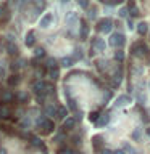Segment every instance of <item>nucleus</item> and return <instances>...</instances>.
<instances>
[{"mask_svg":"<svg viewBox=\"0 0 150 154\" xmlns=\"http://www.w3.org/2000/svg\"><path fill=\"white\" fill-rule=\"evenodd\" d=\"M132 55L137 56V58H147L148 56V47L140 40V42H135L132 45Z\"/></svg>","mask_w":150,"mask_h":154,"instance_id":"1","label":"nucleus"},{"mask_svg":"<svg viewBox=\"0 0 150 154\" xmlns=\"http://www.w3.org/2000/svg\"><path fill=\"white\" fill-rule=\"evenodd\" d=\"M37 125H39V128H42V133H45V135L52 133L53 130H55V124H53V120L47 119V117H41V119H39V122H37Z\"/></svg>","mask_w":150,"mask_h":154,"instance_id":"2","label":"nucleus"},{"mask_svg":"<svg viewBox=\"0 0 150 154\" xmlns=\"http://www.w3.org/2000/svg\"><path fill=\"white\" fill-rule=\"evenodd\" d=\"M97 29H99L102 34H110L111 29H113V21H111V18H103V19H100L99 24H97Z\"/></svg>","mask_w":150,"mask_h":154,"instance_id":"3","label":"nucleus"},{"mask_svg":"<svg viewBox=\"0 0 150 154\" xmlns=\"http://www.w3.org/2000/svg\"><path fill=\"white\" fill-rule=\"evenodd\" d=\"M110 45L111 47H124V43H126V37L123 35V34H119V32H115V34H111V37H110Z\"/></svg>","mask_w":150,"mask_h":154,"instance_id":"4","label":"nucleus"},{"mask_svg":"<svg viewBox=\"0 0 150 154\" xmlns=\"http://www.w3.org/2000/svg\"><path fill=\"white\" fill-rule=\"evenodd\" d=\"M32 90H34V93H36L37 96H42L44 93H47V82H42V80H37V82H34L32 84Z\"/></svg>","mask_w":150,"mask_h":154,"instance_id":"5","label":"nucleus"},{"mask_svg":"<svg viewBox=\"0 0 150 154\" xmlns=\"http://www.w3.org/2000/svg\"><path fill=\"white\" fill-rule=\"evenodd\" d=\"M129 103H131V96L129 95H121L115 101V108H123V106L129 104Z\"/></svg>","mask_w":150,"mask_h":154,"instance_id":"6","label":"nucleus"},{"mask_svg":"<svg viewBox=\"0 0 150 154\" xmlns=\"http://www.w3.org/2000/svg\"><path fill=\"white\" fill-rule=\"evenodd\" d=\"M92 47L95 48L97 51H103L105 50V47H106V43H105V40L103 38H94V40H92Z\"/></svg>","mask_w":150,"mask_h":154,"instance_id":"7","label":"nucleus"},{"mask_svg":"<svg viewBox=\"0 0 150 154\" xmlns=\"http://www.w3.org/2000/svg\"><path fill=\"white\" fill-rule=\"evenodd\" d=\"M92 144H94V149L97 152H100L102 149H105L103 148V138L102 137H94L92 138Z\"/></svg>","mask_w":150,"mask_h":154,"instance_id":"8","label":"nucleus"},{"mask_svg":"<svg viewBox=\"0 0 150 154\" xmlns=\"http://www.w3.org/2000/svg\"><path fill=\"white\" fill-rule=\"evenodd\" d=\"M87 35H89V26H87V23H86V21H81V31H79L81 40H86Z\"/></svg>","mask_w":150,"mask_h":154,"instance_id":"9","label":"nucleus"},{"mask_svg":"<svg viewBox=\"0 0 150 154\" xmlns=\"http://www.w3.org/2000/svg\"><path fill=\"white\" fill-rule=\"evenodd\" d=\"M52 21H53V14H52V13H47L45 16L41 19V27H44V29L48 27V26L52 24Z\"/></svg>","mask_w":150,"mask_h":154,"instance_id":"10","label":"nucleus"},{"mask_svg":"<svg viewBox=\"0 0 150 154\" xmlns=\"http://www.w3.org/2000/svg\"><path fill=\"white\" fill-rule=\"evenodd\" d=\"M108 122H110V116H108V114H102L100 119L95 122V125H97L99 128H102V127H105V125L108 124Z\"/></svg>","mask_w":150,"mask_h":154,"instance_id":"11","label":"nucleus"},{"mask_svg":"<svg viewBox=\"0 0 150 154\" xmlns=\"http://www.w3.org/2000/svg\"><path fill=\"white\" fill-rule=\"evenodd\" d=\"M74 127H76V120L73 119V117L66 119V120H65V124H63V130H65V132H70V130H73Z\"/></svg>","mask_w":150,"mask_h":154,"instance_id":"12","label":"nucleus"},{"mask_svg":"<svg viewBox=\"0 0 150 154\" xmlns=\"http://www.w3.org/2000/svg\"><path fill=\"white\" fill-rule=\"evenodd\" d=\"M34 42H36V34H34V31H29L26 34V47H34Z\"/></svg>","mask_w":150,"mask_h":154,"instance_id":"13","label":"nucleus"},{"mask_svg":"<svg viewBox=\"0 0 150 154\" xmlns=\"http://www.w3.org/2000/svg\"><path fill=\"white\" fill-rule=\"evenodd\" d=\"M147 31H148V24L147 23H144V21L137 23V34H139V35H145Z\"/></svg>","mask_w":150,"mask_h":154,"instance_id":"14","label":"nucleus"},{"mask_svg":"<svg viewBox=\"0 0 150 154\" xmlns=\"http://www.w3.org/2000/svg\"><path fill=\"white\" fill-rule=\"evenodd\" d=\"M13 100H15V95L10 90H5L2 93V101L3 103H10V101H13Z\"/></svg>","mask_w":150,"mask_h":154,"instance_id":"15","label":"nucleus"},{"mask_svg":"<svg viewBox=\"0 0 150 154\" xmlns=\"http://www.w3.org/2000/svg\"><path fill=\"white\" fill-rule=\"evenodd\" d=\"M128 10H129V14H131V16H137V14H139V8L134 5V0H129Z\"/></svg>","mask_w":150,"mask_h":154,"instance_id":"16","label":"nucleus"},{"mask_svg":"<svg viewBox=\"0 0 150 154\" xmlns=\"http://www.w3.org/2000/svg\"><path fill=\"white\" fill-rule=\"evenodd\" d=\"M7 51H8V55L15 56V55H18V47L15 45L13 42H8V43H7Z\"/></svg>","mask_w":150,"mask_h":154,"instance_id":"17","label":"nucleus"},{"mask_svg":"<svg viewBox=\"0 0 150 154\" xmlns=\"http://www.w3.org/2000/svg\"><path fill=\"white\" fill-rule=\"evenodd\" d=\"M73 63H74V60H73L71 56H65V58H61V60H60V64L63 67H71Z\"/></svg>","mask_w":150,"mask_h":154,"instance_id":"18","label":"nucleus"},{"mask_svg":"<svg viewBox=\"0 0 150 154\" xmlns=\"http://www.w3.org/2000/svg\"><path fill=\"white\" fill-rule=\"evenodd\" d=\"M44 112H45V116H55L57 117V108L52 104H47L45 109H44Z\"/></svg>","mask_w":150,"mask_h":154,"instance_id":"19","label":"nucleus"},{"mask_svg":"<svg viewBox=\"0 0 150 154\" xmlns=\"http://www.w3.org/2000/svg\"><path fill=\"white\" fill-rule=\"evenodd\" d=\"M66 114H68V111H66L65 106H58V108H57V117L58 119H65Z\"/></svg>","mask_w":150,"mask_h":154,"instance_id":"20","label":"nucleus"},{"mask_svg":"<svg viewBox=\"0 0 150 154\" xmlns=\"http://www.w3.org/2000/svg\"><path fill=\"white\" fill-rule=\"evenodd\" d=\"M19 80H21V77H19L18 74H15V75H11V77H8V85L15 87V85L19 84Z\"/></svg>","mask_w":150,"mask_h":154,"instance_id":"21","label":"nucleus"},{"mask_svg":"<svg viewBox=\"0 0 150 154\" xmlns=\"http://www.w3.org/2000/svg\"><path fill=\"white\" fill-rule=\"evenodd\" d=\"M121 79H123V74H121V71H116L115 75H113V87H118Z\"/></svg>","mask_w":150,"mask_h":154,"instance_id":"22","label":"nucleus"},{"mask_svg":"<svg viewBox=\"0 0 150 154\" xmlns=\"http://www.w3.org/2000/svg\"><path fill=\"white\" fill-rule=\"evenodd\" d=\"M123 149H124L126 154H137V152H135V149L131 146L129 143H124V144H123Z\"/></svg>","mask_w":150,"mask_h":154,"instance_id":"23","label":"nucleus"},{"mask_svg":"<svg viewBox=\"0 0 150 154\" xmlns=\"http://www.w3.org/2000/svg\"><path fill=\"white\" fill-rule=\"evenodd\" d=\"M31 143L34 144V146L41 148L42 151H45V144H44V143H42V141H41V140H39V138H32V140H31Z\"/></svg>","mask_w":150,"mask_h":154,"instance_id":"24","label":"nucleus"},{"mask_svg":"<svg viewBox=\"0 0 150 154\" xmlns=\"http://www.w3.org/2000/svg\"><path fill=\"white\" fill-rule=\"evenodd\" d=\"M24 66V60H18V61H15L13 64H11V69L13 71H18L19 67H23Z\"/></svg>","mask_w":150,"mask_h":154,"instance_id":"25","label":"nucleus"},{"mask_svg":"<svg viewBox=\"0 0 150 154\" xmlns=\"http://www.w3.org/2000/svg\"><path fill=\"white\" fill-rule=\"evenodd\" d=\"M100 112H99V111H92V112H90V116H89V119L92 120V122H97V120H99L100 119Z\"/></svg>","mask_w":150,"mask_h":154,"instance_id":"26","label":"nucleus"},{"mask_svg":"<svg viewBox=\"0 0 150 154\" xmlns=\"http://www.w3.org/2000/svg\"><path fill=\"white\" fill-rule=\"evenodd\" d=\"M57 60H55V58H48V60H47V67H48V69H57Z\"/></svg>","mask_w":150,"mask_h":154,"instance_id":"27","label":"nucleus"},{"mask_svg":"<svg viewBox=\"0 0 150 154\" xmlns=\"http://www.w3.org/2000/svg\"><path fill=\"white\" fill-rule=\"evenodd\" d=\"M8 116H10V111L0 106V119H8Z\"/></svg>","mask_w":150,"mask_h":154,"instance_id":"28","label":"nucleus"},{"mask_svg":"<svg viewBox=\"0 0 150 154\" xmlns=\"http://www.w3.org/2000/svg\"><path fill=\"white\" fill-rule=\"evenodd\" d=\"M34 56L36 58H44L45 56V50H44V48H36V50H34Z\"/></svg>","mask_w":150,"mask_h":154,"instance_id":"29","label":"nucleus"},{"mask_svg":"<svg viewBox=\"0 0 150 154\" xmlns=\"http://www.w3.org/2000/svg\"><path fill=\"white\" fill-rule=\"evenodd\" d=\"M115 60L119 61V63L124 61V51H123V50H118V51H116V53H115Z\"/></svg>","mask_w":150,"mask_h":154,"instance_id":"30","label":"nucleus"},{"mask_svg":"<svg viewBox=\"0 0 150 154\" xmlns=\"http://www.w3.org/2000/svg\"><path fill=\"white\" fill-rule=\"evenodd\" d=\"M16 98L21 101V103H28V100H29V96H28V93H24V91H21V93H18V96Z\"/></svg>","mask_w":150,"mask_h":154,"instance_id":"31","label":"nucleus"},{"mask_svg":"<svg viewBox=\"0 0 150 154\" xmlns=\"http://www.w3.org/2000/svg\"><path fill=\"white\" fill-rule=\"evenodd\" d=\"M58 154H76V152L73 151L71 148H66V146H63V148H60V151H58Z\"/></svg>","mask_w":150,"mask_h":154,"instance_id":"32","label":"nucleus"},{"mask_svg":"<svg viewBox=\"0 0 150 154\" xmlns=\"http://www.w3.org/2000/svg\"><path fill=\"white\" fill-rule=\"evenodd\" d=\"M63 140H65V130H63V127H61L60 133H58L57 137H55V141H57V143H60V141H63Z\"/></svg>","mask_w":150,"mask_h":154,"instance_id":"33","label":"nucleus"},{"mask_svg":"<svg viewBox=\"0 0 150 154\" xmlns=\"http://www.w3.org/2000/svg\"><path fill=\"white\" fill-rule=\"evenodd\" d=\"M77 19V14L74 11H71V13H68V16H66V21L68 23H71V21H76Z\"/></svg>","mask_w":150,"mask_h":154,"instance_id":"34","label":"nucleus"},{"mask_svg":"<svg viewBox=\"0 0 150 154\" xmlns=\"http://www.w3.org/2000/svg\"><path fill=\"white\" fill-rule=\"evenodd\" d=\"M73 60H82V50H81V48H76V50H74V56H73Z\"/></svg>","mask_w":150,"mask_h":154,"instance_id":"35","label":"nucleus"},{"mask_svg":"<svg viewBox=\"0 0 150 154\" xmlns=\"http://www.w3.org/2000/svg\"><path fill=\"white\" fill-rule=\"evenodd\" d=\"M50 77H52V80H57L58 77H60V72H58V69H50Z\"/></svg>","mask_w":150,"mask_h":154,"instance_id":"36","label":"nucleus"},{"mask_svg":"<svg viewBox=\"0 0 150 154\" xmlns=\"http://www.w3.org/2000/svg\"><path fill=\"white\" fill-rule=\"evenodd\" d=\"M128 13H129V10H128V7H124V8H121L119 10V18H128Z\"/></svg>","mask_w":150,"mask_h":154,"instance_id":"37","label":"nucleus"},{"mask_svg":"<svg viewBox=\"0 0 150 154\" xmlns=\"http://www.w3.org/2000/svg\"><path fill=\"white\" fill-rule=\"evenodd\" d=\"M97 67H99L100 71H105V67H106V61H103V60L97 61Z\"/></svg>","mask_w":150,"mask_h":154,"instance_id":"38","label":"nucleus"},{"mask_svg":"<svg viewBox=\"0 0 150 154\" xmlns=\"http://www.w3.org/2000/svg\"><path fill=\"white\" fill-rule=\"evenodd\" d=\"M77 3H79L81 8H89V0H77Z\"/></svg>","mask_w":150,"mask_h":154,"instance_id":"39","label":"nucleus"},{"mask_svg":"<svg viewBox=\"0 0 150 154\" xmlns=\"http://www.w3.org/2000/svg\"><path fill=\"white\" fill-rule=\"evenodd\" d=\"M145 101H147V96H145L144 93H139V96H137V103H140V104H144Z\"/></svg>","mask_w":150,"mask_h":154,"instance_id":"40","label":"nucleus"},{"mask_svg":"<svg viewBox=\"0 0 150 154\" xmlns=\"http://www.w3.org/2000/svg\"><path fill=\"white\" fill-rule=\"evenodd\" d=\"M132 140H137V141L140 140V130L139 128H135L134 132H132Z\"/></svg>","mask_w":150,"mask_h":154,"instance_id":"41","label":"nucleus"},{"mask_svg":"<svg viewBox=\"0 0 150 154\" xmlns=\"http://www.w3.org/2000/svg\"><path fill=\"white\" fill-rule=\"evenodd\" d=\"M68 103H70V108H71L73 111H77V106H76V101H74V100L70 98V100H68Z\"/></svg>","mask_w":150,"mask_h":154,"instance_id":"42","label":"nucleus"},{"mask_svg":"<svg viewBox=\"0 0 150 154\" xmlns=\"http://www.w3.org/2000/svg\"><path fill=\"white\" fill-rule=\"evenodd\" d=\"M73 143H74L76 146H79V144H81V137H79V135H74V137H73Z\"/></svg>","mask_w":150,"mask_h":154,"instance_id":"43","label":"nucleus"},{"mask_svg":"<svg viewBox=\"0 0 150 154\" xmlns=\"http://www.w3.org/2000/svg\"><path fill=\"white\" fill-rule=\"evenodd\" d=\"M123 0H108L106 3H111V5H118V3H121Z\"/></svg>","mask_w":150,"mask_h":154,"instance_id":"44","label":"nucleus"},{"mask_svg":"<svg viewBox=\"0 0 150 154\" xmlns=\"http://www.w3.org/2000/svg\"><path fill=\"white\" fill-rule=\"evenodd\" d=\"M113 154H126L124 149H116V151H113Z\"/></svg>","mask_w":150,"mask_h":154,"instance_id":"45","label":"nucleus"},{"mask_svg":"<svg viewBox=\"0 0 150 154\" xmlns=\"http://www.w3.org/2000/svg\"><path fill=\"white\" fill-rule=\"evenodd\" d=\"M100 154H113V152H111V151H108V149H102V151H100Z\"/></svg>","mask_w":150,"mask_h":154,"instance_id":"46","label":"nucleus"},{"mask_svg":"<svg viewBox=\"0 0 150 154\" xmlns=\"http://www.w3.org/2000/svg\"><path fill=\"white\" fill-rule=\"evenodd\" d=\"M60 2H61V3H68L70 0H60Z\"/></svg>","mask_w":150,"mask_h":154,"instance_id":"47","label":"nucleus"},{"mask_svg":"<svg viewBox=\"0 0 150 154\" xmlns=\"http://www.w3.org/2000/svg\"><path fill=\"white\" fill-rule=\"evenodd\" d=\"M147 135H148V137H150V127L147 128Z\"/></svg>","mask_w":150,"mask_h":154,"instance_id":"48","label":"nucleus"},{"mask_svg":"<svg viewBox=\"0 0 150 154\" xmlns=\"http://www.w3.org/2000/svg\"><path fill=\"white\" fill-rule=\"evenodd\" d=\"M0 154H5V149H0Z\"/></svg>","mask_w":150,"mask_h":154,"instance_id":"49","label":"nucleus"},{"mask_svg":"<svg viewBox=\"0 0 150 154\" xmlns=\"http://www.w3.org/2000/svg\"><path fill=\"white\" fill-rule=\"evenodd\" d=\"M100 2H108V0H100Z\"/></svg>","mask_w":150,"mask_h":154,"instance_id":"50","label":"nucleus"},{"mask_svg":"<svg viewBox=\"0 0 150 154\" xmlns=\"http://www.w3.org/2000/svg\"><path fill=\"white\" fill-rule=\"evenodd\" d=\"M21 2H28V0H21Z\"/></svg>","mask_w":150,"mask_h":154,"instance_id":"51","label":"nucleus"},{"mask_svg":"<svg viewBox=\"0 0 150 154\" xmlns=\"http://www.w3.org/2000/svg\"><path fill=\"white\" fill-rule=\"evenodd\" d=\"M148 88H150V82H148Z\"/></svg>","mask_w":150,"mask_h":154,"instance_id":"52","label":"nucleus"}]
</instances>
